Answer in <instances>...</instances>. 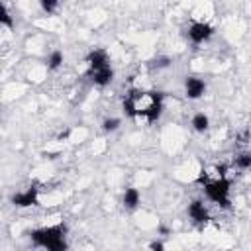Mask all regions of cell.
Segmentation results:
<instances>
[{
	"instance_id": "12",
	"label": "cell",
	"mask_w": 251,
	"mask_h": 251,
	"mask_svg": "<svg viewBox=\"0 0 251 251\" xmlns=\"http://www.w3.org/2000/svg\"><path fill=\"white\" fill-rule=\"evenodd\" d=\"M233 165L237 167V169H251V151H243V153H239V155H235V159H233Z\"/></svg>"
},
{
	"instance_id": "16",
	"label": "cell",
	"mask_w": 251,
	"mask_h": 251,
	"mask_svg": "<svg viewBox=\"0 0 251 251\" xmlns=\"http://www.w3.org/2000/svg\"><path fill=\"white\" fill-rule=\"evenodd\" d=\"M169 63H171V59H169V57H157V59L149 61V65H151L153 69H163V67H169Z\"/></svg>"
},
{
	"instance_id": "17",
	"label": "cell",
	"mask_w": 251,
	"mask_h": 251,
	"mask_svg": "<svg viewBox=\"0 0 251 251\" xmlns=\"http://www.w3.org/2000/svg\"><path fill=\"white\" fill-rule=\"evenodd\" d=\"M151 249H163V243L155 241V243H151Z\"/></svg>"
},
{
	"instance_id": "6",
	"label": "cell",
	"mask_w": 251,
	"mask_h": 251,
	"mask_svg": "<svg viewBox=\"0 0 251 251\" xmlns=\"http://www.w3.org/2000/svg\"><path fill=\"white\" fill-rule=\"evenodd\" d=\"M37 194H39V188L35 184L27 186L25 190L22 192H16L12 196V204L18 206V208H29V206H35L37 204Z\"/></svg>"
},
{
	"instance_id": "4",
	"label": "cell",
	"mask_w": 251,
	"mask_h": 251,
	"mask_svg": "<svg viewBox=\"0 0 251 251\" xmlns=\"http://www.w3.org/2000/svg\"><path fill=\"white\" fill-rule=\"evenodd\" d=\"M204 186V192L208 196V200H212L214 204H218L220 208H229L231 206V198H229V190H231V180L227 175L224 176H216L208 182L202 184Z\"/></svg>"
},
{
	"instance_id": "11",
	"label": "cell",
	"mask_w": 251,
	"mask_h": 251,
	"mask_svg": "<svg viewBox=\"0 0 251 251\" xmlns=\"http://www.w3.org/2000/svg\"><path fill=\"white\" fill-rule=\"evenodd\" d=\"M63 61H65L63 51L55 49V51H51V53H49V57H47V67H49L51 71H57V69L63 65Z\"/></svg>"
},
{
	"instance_id": "5",
	"label": "cell",
	"mask_w": 251,
	"mask_h": 251,
	"mask_svg": "<svg viewBox=\"0 0 251 251\" xmlns=\"http://www.w3.org/2000/svg\"><path fill=\"white\" fill-rule=\"evenodd\" d=\"M214 35V27L206 22H192L186 29V37L190 39V43L194 45H200V43H206L210 37Z\"/></svg>"
},
{
	"instance_id": "15",
	"label": "cell",
	"mask_w": 251,
	"mask_h": 251,
	"mask_svg": "<svg viewBox=\"0 0 251 251\" xmlns=\"http://www.w3.org/2000/svg\"><path fill=\"white\" fill-rule=\"evenodd\" d=\"M120 124H122L120 118H106V120L102 122V129H104V131H116V129L120 127Z\"/></svg>"
},
{
	"instance_id": "13",
	"label": "cell",
	"mask_w": 251,
	"mask_h": 251,
	"mask_svg": "<svg viewBox=\"0 0 251 251\" xmlns=\"http://www.w3.org/2000/svg\"><path fill=\"white\" fill-rule=\"evenodd\" d=\"M0 24H2L4 27H8V29L14 27V20H12V16H10L6 4H2V8H0Z\"/></svg>"
},
{
	"instance_id": "10",
	"label": "cell",
	"mask_w": 251,
	"mask_h": 251,
	"mask_svg": "<svg viewBox=\"0 0 251 251\" xmlns=\"http://www.w3.org/2000/svg\"><path fill=\"white\" fill-rule=\"evenodd\" d=\"M190 126H192L194 131L204 133V131L208 129V126H210V118H208L204 112H196V114L192 116V120H190Z\"/></svg>"
},
{
	"instance_id": "3",
	"label": "cell",
	"mask_w": 251,
	"mask_h": 251,
	"mask_svg": "<svg viewBox=\"0 0 251 251\" xmlns=\"http://www.w3.org/2000/svg\"><path fill=\"white\" fill-rule=\"evenodd\" d=\"M29 237H31V243L41 249H49V251L67 249V226L65 224H55V226L33 229Z\"/></svg>"
},
{
	"instance_id": "14",
	"label": "cell",
	"mask_w": 251,
	"mask_h": 251,
	"mask_svg": "<svg viewBox=\"0 0 251 251\" xmlns=\"http://www.w3.org/2000/svg\"><path fill=\"white\" fill-rule=\"evenodd\" d=\"M59 4H61V0H39V6L45 14H55L59 10Z\"/></svg>"
},
{
	"instance_id": "8",
	"label": "cell",
	"mask_w": 251,
	"mask_h": 251,
	"mask_svg": "<svg viewBox=\"0 0 251 251\" xmlns=\"http://www.w3.org/2000/svg\"><path fill=\"white\" fill-rule=\"evenodd\" d=\"M206 92V82L198 76H186L184 78V94L188 100H198Z\"/></svg>"
},
{
	"instance_id": "2",
	"label": "cell",
	"mask_w": 251,
	"mask_h": 251,
	"mask_svg": "<svg viewBox=\"0 0 251 251\" xmlns=\"http://www.w3.org/2000/svg\"><path fill=\"white\" fill-rule=\"evenodd\" d=\"M86 75L92 84L96 86H108L114 78V69L110 65V57L104 49H92L86 55Z\"/></svg>"
},
{
	"instance_id": "1",
	"label": "cell",
	"mask_w": 251,
	"mask_h": 251,
	"mask_svg": "<svg viewBox=\"0 0 251 251\" xmlns=\"http://www.w3.org/2000/svg\"><path fill=\"white\" fill-rule=\"evenodd\" d=\"M165 108V96L157 90H141L133 88L124 98V112L133 120H145L147 124H155Z\"/></svg>"
},
{
	"instance_id": "9",
	"label": "cell",
	"mask_w": 251,
	"mask_h": 251,
	"mask_svg": "<svg viewBox=\"0 0 251 251\" xmlns=\"http://www.w3.org/2000/svg\"><path fill=\"white\" fill-rule=\"evenodd\" d=\"M139 200H141V196H139V190H137V188L129 186V188L124 190L122 202H124V208H126V210H135V208L139 206Z\"/></svg>"
},
{
	"instance_id": "7",
	"label": "cell",
	"mask_w": 251,
	"mask_h": 251,
	"mask_svg": "<svg viewBox=\"0 0 251 251\" xmlns=\"http://www.w3.org/2000/svg\"><path fill=\"white\" fill-rule=\"evenodd\" d=\"M188 218L196 224V226H204V224H208V220H210V212H208V208H206V204L202 202V200H192L190 204H188Z\"/></svg>"
}]
</instances>
